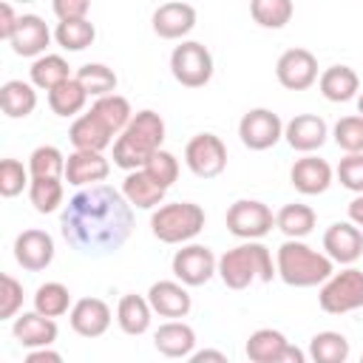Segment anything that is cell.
<instances>
[{
	"label": "cell",
	"mask_w": 363,
	"mask_h": 363,
	"mask_svg": "<svg viewBox=\"0 0 363 363\" xmlns=\"http://www.w3.org/2000/svg\"><path fill=\"white\" fill-rule=\"evenodd\" d=\"M150 23H153L156 37H162V40H182V37H187L196 28V9L190 3H184V0H170V3H162L153 11Z\"/></svg>",
	"instance_id": "5bb4252c"
},
{
	"label": "cell",
	"mask_w": 363,
	"mask_h": 363,
	"mask_svg": "<svg viewBox=\"0 0 363 363\" xmlns=\"http://www.w3.org/2000/svg\"><path fill=\"white\" fill-rule=\"evenodd\" d=\"M23 306V284L14 275H3L0 278V320H9L20 312Z\"/></svg>",
	"instance_id": "ee69618b"
},
{
	"label": "cell",
	"mask_w": 363,
	"mask_h": 363,
	"mask_svg": "<svg viewBox=\"0 0 363 363\" xmlns=\"http://www.w3.org/2000/svg\"><path fill=\"white\" fill-rule=\"evenodd\" d=\"M315 210L309 204H301V201H292V204H284L275 216V227L286 235V238H306L312 230H315Z\"/></svg>",
	"instance_id": "f546056e"
},
{
	"label": "cell",
	"mask_w": 363,
	"mask_h": 363,
	"mask_svg": "<svg viewBox=\"0 0 363 363\" xmlns=\"http://www.w3.org/2000/svg\"><path fill=\"white\" fill-rule=\"evenodd\" d=\"M71 306H74L71 303V292L60 281H45L34 292V309L43 312V315H48V318H60V315L71 312Z\"/></svg>",
	"instance_id": "836d02e7"
},
{
	"label": "cell",
	"mask_w": 363,
	"mask_h": 363,
	"mask_svg": "<svg viewBox=\"0 0 363 363\" xmlns=\"http://www.w3.org/2000/svg\"><path fill=\"white\" fill-rule=\"evenodd\" d=\"M349 352V340L340 332H318L309 340V357L315 363H346Z\"/></svg>",
	"instance_id": "e575fe53"
},
{
	"label": "cell",
	"mask_w": 363,
	"mask_h": 363,
	"mask_svg": "<svg viewBox=\"0 0 363 363\" xmlns=\"http://www.w3.org/2000/svg\"><path fill=\"white\" fill-rule=\"evenodd\" d=\"M190 360H193V363H201V360H221V363H224L227 354H224V352H216V349H201V352H193Z\"/></svg>",
	"instance_id": "f907efd6"
},
{
	"label": "cell",
	"mask_w": 363,
	"mask_h": 363,
	"mask_svg": "<svg viewBox=\"0 0 363 363\" xmlns=\"http://www.w3.org/2000/svg\"><path fill=\"white\" fill-rule=\"evenodd\" d=\"M71 77L68 71V62L60 57V54H43L31 62V82L43 91H51L57 88L60 82H65Z\"/></svg>",
	"instance_id": "d590c367"
},
{
	"label": "cell",
	"mask_w": 363,
	"mask_h": 363,
	"mask_svg": "<svg viewBox=\"0 0 363 363\" xmlns=\"http://www.w3.org/2000/svg\"><path fill=\"white\" fill-rule=\"evenodd\" d=\"M318 88L329 102H349L360 91V77L349 65H332L318 77Z\"/></svg>",
	"instance_id": "484cf974"
},
{
	"label": "cell",
	"mask_w": 363,
	"mask_h": 363,
	"mask_svg": "<svg viewBox=\"0 0 363 363\" xmlns=\"http://www.w3.org/2000/svg\"><path fill=\"white\" fill-rule=\"evenodd\" d=\"M184 164L199 179H216L227 167V145L216 133H196L184 147Z\"/></svg>",
	"instance_id": "9c48e42d"
},
{
	"label": "cell",
	"mask_w": 363,
	"mask_h": 363,
	"mask_svg": "<svg viewBox=\"0 0 363 363\" xmlns=\"http://www.w3.org/2000/svg\"><path fill=\"white\" fill-rule=\"evenodd\" d=\"M318 303L329 315H346L363 306V269L346 267L340 272H332L318 292Z\"/></svg>",
	"instance_id": "8992f818"
},
{
	"label": "cell",
	"mask_w": 363,
	"mask_h": 363,
	"mask_svg": "<svg viewBox=\"0 0 363 363\" xmlns=\"http://www.w3.org/2000/svg\"><path fill=\"white\" fill-rule=\"evenodd\" d=\"M275 77L286 91H306L318 82V57L309 48H286L275 62Z\"/></svg>",
	"instance_id": "4fadbf2b"
},
{
	"label": "cell",
	"mask_w": 363,
	"mask_h": 363,
	"mask_svg": "<svg viewBox=\"0 0 363 363\" xmlns=\"http://www.w3.org/2000/svg\"><path fill=\"white\" fill-rule=\"evenodd\" d=\"M91 111L113 130V136H119L128 122L133 119V111H130V102L119 94H105V96H96V102L91 105Z\"/></svg>",
	"instance_id": "d6a6232c"
},
{
	"label": "cell",
	"mask_w": 363,
	"mask_h": 363,
	"mask_svg": "<svg viewBox=\"0 0 363 363\" xmlns=\"http://www.w3.org/2000/svg\"><path fill=\"white\" fill-rule=\"evenodd\" d=\"M204 210L193 201L159 204L150 216V230L162 244H184L204 230Z\"/></svg>",
	"instance_id": "5b68a950"
},
{
	"label": "cell",
	"mask_w": 363,
	"mask_h": 363,
	"mask_svg": "<svg viewBox=\"0 0 363 363\" xmlns=\"http://www.w3.org/2000/svg\"><path fill=\"white\" fill-rule=\"evenodd\" d=\"M17 3H34V0H17Z\"/></svg>",
	"instance_id": "f5cc1de1"
},
{
	"label": "cell",
	"mask_w": 363,
	"mask_h": 363,
	"mask_svg": "<svg viewBox=\"0 0 363 363\" xmlns=\"http://www.w3.org/2000/svg\"><path fill=\"white\" fill-rule=\"evenodd\" d=\"M54 40L60 48L65 51H85L94 40H96V28L88 17H79V20H60L57 28H54Z\"/></svg>",
	"instance_id": "1f68e13d"
},
{
	"label": "cell",
	"mask_w": 363,
	"mask_h": 363,
	"mask_svg": "<svg viewBox=\"0 0 363 363\" xmlns=\"http://www.w3.org/2000/svg\"><path fill=\"white\" fill-rule=\"evenodd\" d=\"M85 102H88V91L82 88L77 77H68L65 82L48 91V108L57 116H77L85 108Z\"/></svg>",
	"instance_id": "4dcf8cb0"
},
{
	"label": "cell",
	"mask_w": 363,
	"mask_h": 363,
	"mask_svg": "<svg viewBox=\"0 0 363 363\" xmlns=\"http://www.w3.org/2000/svg\"><path fill=\"white\" fill-rule=\"evenodd\" d=\"M28 184H31V173H28V167H23V162H17V159L0 162V196L3 199L20 196Z\"/></svg>",
	"instance_id": "b9f144b4"
},
{
	"label": "cell",
	"mask_w": 363,
	"mask_h": 363,
	"mask_svg": "<svg viewBox=\"0 0 363 363\" xmlns=\"http://www.w3.org/2000/svg\"><path fill=\"white\" fill-rule=\"evenodd\" d=\"M238 136L250 150H269L284 136V122L269 108H252L238 122Z\"/></svg>",
	"instance_id": "30bf717a"
},
{
	"label": "cell",
	"mask_w": 363,
	"mask_h": 363,
	"mask_svg": "<svg viewBox=\"0 0 363 363\" xmlns=\"http://www.w3.org/2000/svg\"><path fill=\"white\" fill-rule=\"evenodd\" d=\"M227 230L235 235V238H244V241H255V238H264L272 227H275V216L272 210L258 201V199H238L227 207Z\"/></svg>",
	"instance_id": "ba28073f"
},
{
	"label": "cell",
	"mask_w": 363,
	"mask_h": 363,
	"mask_svg": "<svg viewBox=\"0 0 363 363\" xmlns=\"http://www.w3.org/2000/svg\"><path fill=\"white\" fill-rule=\"evenodd\" d=\"M150 315H153V306L147 298L142 295H122L119 303H116V323L125 335H145L150 329Z\"/></svg>",
	"instance_id": "83f0119b"
},
{
	"label": "cell",
	"mask_w": 363,
	"mask_h": 363,
	"mask_svg": "<svg viewBox=\"0 0 363 363\" xmlns=\"http://www.w3.org/2000/svg\"><path fill=\"white\" fill-rule=\"evenodd\" d=\"M349 221L363 227V193H357L352 201H349Z\"/></svg>",
	"instance_id": "681fc988"
},
{
	"label": "cell",
	"mask_w": 363,
	"mask_h": 363,
	"mask_svg": "<svg viewBox=\"0 0 363 363\" xmlns=\"http://www.w3.org/2000/svg\"><path fill=\"white\" fill-rule=\"evenodd\" d=\"M250 14L261 28H284L292 20L295 6L292 0H250Z\"/></svg>",
	"instance_id": "74e56055"
},
{
	"label": "cell",
	"mask_w": 363,
	"mask_h": 363,
	"mask_svg": "<svg viewBox=\"0 0 363 363\" xmlns=\"http://www.w3.org/2000/svg\"><path fill=\"white\" fill-rule=\"evenodd\" d=\"M111 306L102 301V298H79L71 312H68V320H71V329L79 335V337H99L108 332L111 326Z\"/></svg>",
	"instance_id": "ac0fdd59"
},
{
	"label": "cell",
	"mask_w": 363,
	"mask_h": 363,
	"mask_svg": "<svg viewBox=\"0 0 363 363\" xmlns=\"http://www.w3.org/2000/svg\"><path fill=\"white\" fill-rule=\"evenodd\" d=\"M275 269L286 286L306 289L323 284L335 272V261L326 252L312 250L301 238H286L275 252Z\"/></svg>",
	"instance_id": "3957f363"
},
{
	"label": "cell",
	"mask_w": 363,
	"mask_h": 363,
	"mask_svg": "<svg viewBox=\"0 0 363 363\" xmlns=\"http://www.w3.org/2000/svg\"><path fill=\"white\" fill-rule=\"evenodd\" d=\"M11 332H14L17 343L26 346V349L51 346V343L57 340V323H54V318L43 315V312H37V309H34V312H23V315L14 320Z\"/></svg>",
	"instance_id": "cb8c5ba5"
},
{
	"label": "cell",
	"mask_w": 363,
	"mask_h": 363,
	"mask_svg": "<svg viewBox=\"0 0 363 363\" xmlns=\"http://www.w3.org/2000/svg\"><path fill=\"white\" fill-rule=\"evenodd\" d=\"M60 360H62V354L54 352V349H48V346L31 349V352L26 354V363H60Z\"/></svg>",
	"instance_id": "c3c4849f"
},
{
	"label": "cell",
	"mask_w": 363,
	"mask_h": 363,
	"mask_svg": "<svg viewBox=\"0 0 363 363\" xmlns=\"http://www.w3.org/2000/svg\"><path fill=\"white\" fill-rule=\"evenodd\" d=\"M62 238L82 255H111L133 233V210L122 190L111 184H88L68 199L60 216Z\"/></svg>",
	"instance_id": "6da1fadb"
},
{
	"label": "cell",
	"mask_w": 363,
	"mask_h": 363,
	"mask_svg": "<svg viewBox=\"0 0 363 363\" xmlns=\"http://www.w3.org/2000/svg\"><path fill=\"white\" fill-rule=\"evenodd\" d=\"M153 346L159 354L164 357H190L196 352V332L190 323L170 318L167 323H162L153 335Z\"/></svg>",
	"instance_id": "603a6c76"
},
{
	"label": "cell",
	"mask_w": 363,
	"mask_h": 363,
	"mask_svg": "<svg viewBox=\"0 0 363 363\" xmlns=\"http://www.w3.org/2000/svg\"><path fill=\"white\" fill-rule=\"evenodd\" d=\"M357 113H360V116H363V91H360V94H357Z\"/></svg>",
	"instance_id": "816d5d0a"
},
{
	"label": "cell",
	"mask_w": 363,
	"mask_h": 363,
	"mask_svg": "<svg viewBox=\"0 0 363 363\" xmlns=\"http://www.w3.org/2000/svg\"><path fill=\"white\" fill-rule=\"evenodd\" d=\"M51 9L57 20H79V17H88L91 0H51Z\"/></svg>",
	"instance_id": "bcb514c9"
},
{
	"label": "cell",
	"mask_w": 363,
	"mask_h": 363,
	"mask_svg": "<svg viewBox=\"0 0 363 363\" xmlns=\"http://www.w3.org/2000/svg\"><path fill=\"white\" fill-rule=\"evenodd\" d=\"M122 193H125V199L130 201V207H136V210H153V207H159L162 201H164V187L162 184H156L142 167L139 170H128V176H125V182H122Z\"/></svg>",
	"instance_id": "4316f807"
},
{
	"label": "cell",
	"mask_w": 363,
	"mask_h": 363,
	"mask_svg": "<svg viewBox=\"0 0 363 363\" xmlns=\"http://www.w3.org/2000/svg\"><path fill=\"white\" fill-rule=\"evenodd\" d=\"M37 85L23 79H9L0 88V105L9 119H26L37 108Z\"/></svg>",
	"instance_id": "f1b7e54d"
},
{
	"label": "cell",
	"mask_w": 363,
	"mask_h": 363,
	"mask_svg": "<svg viewBox=\"0 0 363 363\" xmlns=\"http://www.w3.org/2000/svg\"><path fill=\"white\" fill-rule=\"evenodd\" d=\"M14 258L23 269L28 272H40L54 261V238L45 230H23L14 238Z\"/></svg>",
	"instance_id": "9a60e30c"
},
{
	"label": "cell",
	"mask_w": 363,
	"mask_h": 363,
	"mask_svg": "<svg viewBox=\"0 0 363 363\" xmlns=\"http://www.w3.org/2000/svg\"><path fill=\"white\" fill-rule=\"evenodd\" d=\"M31 179H62L65 176V156L54 145H40L28 156Z\"/></svg>",
	"instance_id": "8d00e7d4"
},
{
	"label": "cell",
	"mask_w": 363,
	"mask_h": 363,
	"mask_svg": "<svg viewBox=\"0 0 363 363\" xmlns=\"http://www.w3.org/2000/svg\"><path fill=\"white\" fill-rule=\"evenodd\" d=\"M218 272V258L204 244H187L173 255V275L184 286H201Z\"/></svg>",
	"instance_id": "7c38bea8"
},
{
	"label": "cell",
	"mask_w": 363,
	"mask_h": 363,
	"mask_svg": "<svg viewBox=\"0 0 363 363\" xmlns=\"http://www.w3.org/2000/svg\"><path fill=\"white\" fill-rule=\"evenodd\" d=\"M17 26H20V17L14 14L11 3H3L0 6V37L3 40H11V34L17 31Z\"/></svg>",
	"instance_id": "7dc6e473"
},
{
	"label": "cell",
	"mask_w": 363,
	"mask_h": 363,
	"mask_svg": "<svg viewBox=\"0 0 363 363\" xmlns=\"http://www.w3.org/2000/svg\"><path fill=\"white\" fill-rule=\"evenodd\" d=\"M111 173V162L102 156V150H74L65 159V182L74 187H88L105 182Z\"/></svg>",
	"instance_id": "ffe728a7"
},
{
	"label": "cell",
	"mask_w": 363,
	"mask_h": 363,
	"mask_svg": "<svg viewBox=\"0 0 363 363\" xmlns=\"http://www.w3.org/2000/svg\"><path fill=\"white\" fill-rule=\"evenodd\" d=\"M164 142V119L145 108L133 113L128 128L113 142V164L122 170H139L147 164V159L162 147Z\"/></svg>",
	"instance_id": "7a4b0ae2"
},
{
	"label": "cell",
	"mask_w": 363,
	"mask_h": 363,
	"mask_svg": "<svg viewBox=\"0 0 363 363\" xmlns=\"http://www.w3.org/2000/svg\"><path fill=\"white\" fill-rule=\"evenodd\" d=\"M247 357L252 363H303L306 354L286 340L278 329H255L244 346Z\"/></svg>",
	"instance_id": "8fae6325"
},
{
	"label": "cell",
	"mask_w": 363,
	"mask_h": 363,
	"mask_svg": "<svg viewBox=\"0 0 363 363\" xmlns=\"http://www.w3.org/2000/svg\"><path fill=\"white\" fill-rule=\"evenodd\" d=\"M142 170H145L156 184H162V187L167 190V187L179 179V159H176L170 150H162V147H159V150L147 159V164H145Z\"/></svg>",
	"instance_id": "7bdbcfd3"
},
{
	"label": "cell",
	"mask_w": 363,
	"mask_h": 363,
	"mask_svg": "<svg viewBox=\"0 0 363 363\" xmlns=\"http://www.w3.org/2000/svg\"><path fill=\"white\" fill-rule=\"evenodd\" d=\"M275 275H278V269L272 264V252L258 238L244 241L218 258V278L230 289H247L252 281L269 284Z\"/></svg>",
	"instance_id": "277c9868"
},
{
	"label": "cell",
	"mask_w": 363,
	"mask_h": 363,
	"mask_svg": "<svg viewBox=\"0 0 363 363\" xmlns=\"http://www.w3.org/2000/svg\"><path fill=\"white\" fill-rule=\"evenodd\" d=\"M77 79L82 82V88L88 91V96H105V94H113L116 91V74L113 68L102 65V62H88L77 71Z\"/></svg>",
	"instance_id": "f35d334b"
},
{
	"label": "cell",
	"mask_w": 363,
	"mask_h": 363,
	"mask_svg": "<svg viewBox=\"0 0 363 363\" xmlns=\"http://www.w3.org/2000/svg\"><path fill=\"white\" fill-rule=\"evenodd\" d=\"M62 196H65L62 179H31V184H28V199H31L34 210L43 216L54 213L62 204Z\"/></svg>",
	"instance_id": "ab89813d"
},
{
	"label": "cell",
	"mask_w": 363,
	"mask_h": 363,
	"mask_svg": "<svg viewBox=\"0 0 363 363\" xmlns=\"http://www.w3.org/2000/svg\"><path fill=\"white\" fill-rule=\"evenodd\" d=\"M147 301H150V306L159 318H187V312L193 306V298H190V292L184 289V284L179 278L150 284Z\"/></svg>",
	"instance_id": "44dd1931"
},
{
	"label": "cell",
	"mask_w": 363,
	"mask_h": 363,
	"mask_svg": "<svg viewBox=\"0 0 363 363\" xmlns=\"http://www.w3.org/2000/svg\"><path fill=\"white\" fill-rule=\"evenodd\" d=\"M170 74L184 88H201L213 79V54L204 43L182 40L170 54Z\"/></svg>",
	"instance_id": "52a82bcc"
},
{
	"label": "cell",
	"mask_w": 363,
	"mask_h": 363,
	"mask_svg": "<svg viewBox=\"0 0 363 363\" xmlns=\"http://www.w3.org/2000/svg\"><path fill=\"white\" fill-rule=\"evenodd\" d=\"M332 136L337 142L340 150L346 153H363V116L352 113V116H340L332 128Z\"/></svg>",
	"instance_id": "60d3db41"
},
{
	"label": "cell",
	"mask_w": 363,
	"mask_h": 363,
	"mask_svg": "<svg viewBox=\"0 0 363 363\" xmlns=\"http://www.w3.org/2000/svg\"><path fill=\"white\" fill-rule=\"evenodd\" d=\"M332 176H335L332 164H329L326 159L312 156V153L295 159V164H292V170H289L292 187H295L298 193H303V196H320V193H326L329 184H332Z\"/></svg>",
	"instance_id": "2e32d148"
},
{
	"label": "cell",
	"mask_w": 363,
	"mask_h": 363,
	"mask_svg": "<svg viewBox=\"0 0 363 363\" xmlns=\"http://www.w3.org/2000/svg\"><path fill=\"white\" fill-rule=\"evenodd\" d=\"M323 250L337 264H354L363 255V233L352 221H335L323 233Z\"/></svg>",
	"instance_id": "e0dca14e"
},
{
	"label": "cell",
	"mask_w": 363,
	"mask_h": 363,
	"mask_svg": "<svg viewBox=\"0 0 363 363\" xmlns=\"http://www.w3.org/2000/svg\"><path fill=\"white\" fill-rule=\"evenodd\" d=\"M48 43H51V31H48L45 20L37 14H23L17 31L9 40V45L17 57H43Z\"/></svg>",
	"instance_id": "7402d4cb"
},
{
	"label": "cell",
	"mask_w": 363,
	"mask_h": 363,
	"mask_svg": "<svg viewBox=\"0 0 363 363\" xmlns=\"http://www.w3.org/2000/svg\"><path fill=\"white\" fill-rule=\"evenodd\" d=\"M337 182L352 190V193H363V153H346L335 170Z\"/></svg>",
	"instance_id": "f6af8a7d"
},
{
	"label": "cell",
	"mask_w": 363,
	"mask_h": 363,
	"mask_svg": "<svg viewBox=\"0 0 363 363\" xmlns=\"http://www.w3.org/2000/svg\"><path fill=\"white\" fill-rule=\"evenodd\" d=\"M68 139H71L74 150H105L113 142V130L94 111H88V113L74 119Z\"/></svg>",
	"instance_id": "d4e9b609"
},
{
	"label": "cell",
	"mask_w": 363,
	"mask_h": 363,
	"mask_svg": "<svg viewBox=\"0 0 363 363\" xmlns=\"http://www.w3.org/2000/svg\"><path fill=\"white\" fill-rule=\"evenodd\" d=\"M326 136H329V128L318 113H298L284 125V139L298 153H312L323 147Z\"/></svg>",
	"instance_id": "d6986e66"
}]
</instances>
